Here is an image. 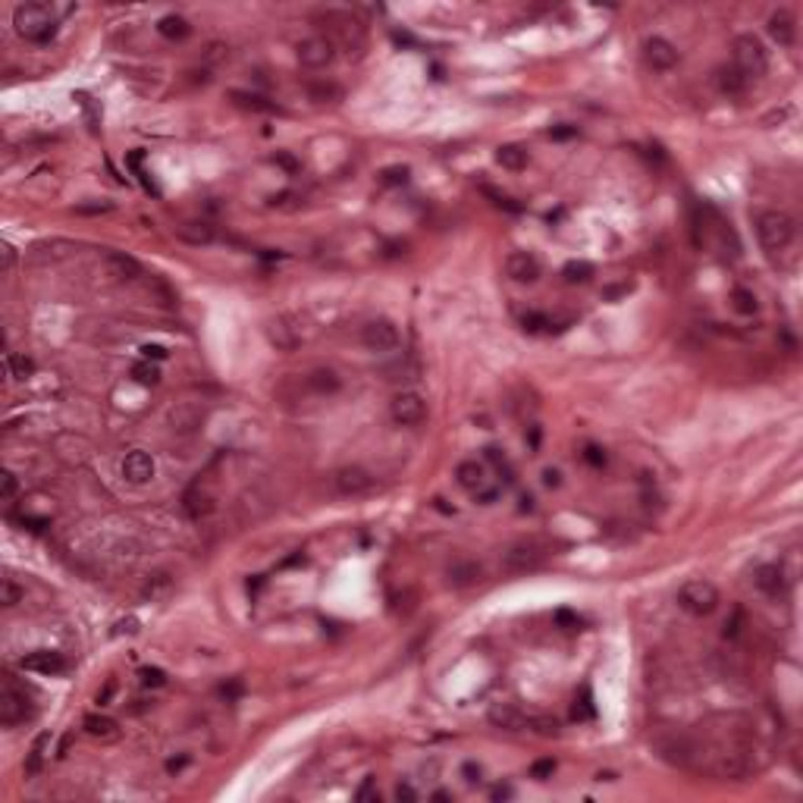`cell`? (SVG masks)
Here are the masks:
<instances>
[{
    "instance_id": "obj_29",
    "label": "cell",
    "mask_w": 803,
    "mask_h": 803,
    "mask_svg": "<svg viewBox=\"0 0 803 803\" xmlns=\"http://www.w3.org/2000/svg\"><path fill=\"white\" fill-rule=\"evenodd\" d=\"M728 301H731V311H734V314H740V317H753V314L759 311V301H757V295H753L750 289H744V286L731 289V295H728Z\"/></svg>"
},
{
    "instance_id": "obj_58",
    "label": "cell",
    "mask_w": 803,
    "mask_h": 803,
    "mask_svg": "<svg viewBox=\"0 0 803 803\" xmlns=\"http://www.w3.org/2000/svg\"><path fill=\"white\" fill-rule=\"evenodd\" d=\"M740 612H734V618L731 622H725V637H738V631H740Z\"/></svg>"
},
{
    "instance_id": "obj_63",
    "label": "cell",
    "mask_w": 803,
    "mask_h": 803,
    "mask_svg": "<svg viewBox=\"0 0 803 803\" xmlns=\"http://www.w3.org/2000/svg\"><path fill=\"white\" fill-rule=\"evenodd\" d=\"M182 766H185V757H182V759H170V762H167V769H170V772H179Z\"/></svg>"
},
{
    "instance_id": "obj_8",
    "label": "cell",
    "mask_w": 803,
    "mask_h": 803,
    "mask_svg": "<svg viewBox=\"0 0 803 803\" xmlns=\"http://www.w3.org/2000/svg\"><path fill=\"white\" fill-rule=\"evenodd\" d=\"M295 57H299V63L305 66V70H323V66L333 63L336 44L323 35H311V38L295 44Z\"/></svg>"
},
{
    "instance_id": "obj_42",
    "label": "cell",
    "mask_w": 803,
    "mask_h": 803,
    "mask_svg": "<svg viewBox=\"0 0 803 803\" xmlns=\"http://www.w3.org/2000/svg\"><path fill=\"white\" fill-rule=\"evenodd\" d=\"M16 492H19L16 474H10V471H6V474H4V487H0V499H4V502H10V499H16Z\"/></svg>"
},
{
    "instance_id": "obj_30",
    "label": "cell",
    "mask_w": 803,
    "mask_h": 803,
    "mask_svg": "<svg viewBox=\"0 0 803 803\" xmlns=\"http://www.w3.org/2000/svg\"><path fill=\"white\" fill-rule=\"evenodd\" d=\"M483 458H487L490 468H496V474H502L505 483L515 481V468H511V462L505 458V452L499 449V446H487V449H483Z\"/></svg>"
},
{
    "instance_id": "obj_14",
    "label": "cell",
    "mask_w": 803,
    "mask_h": 803,
    "mask_svg": "<svg viewBox=\"0 0 803 803\" xmlns=\"http://www.w3.org/2000/svg\"><path fill=\"white\" fill-rule=\"evenodd\" d=\"M505 273L515 282H537L543 267H540V258L530 252H511L509 261H505Z\"/></svg>"
},
{
    "instance_id": "obj_31",
    "label": "cell",
    "mask_w": 803,
    "mask_h": 803,
    "mask_svg": "<svg viewBox=\"0 0 803 803\" xmlns=\"http://www.w3.org/2000/svg\"><path fill=\"white\" fill-rule=\"evenodd\" d=\"M85 731H89L91 738L110 740V738H117V722L107 719V715H85Z\"/></svg>"
},
{
    "instance_id": "obj_45",
    "label": "cell",
    "mask_w": 803,
    "mask_h": 803,
    "mask_svg": "<svg viewBox=\"0 0 803 803\" xmlns=\"http://www.w3.org/2000/svg\"><path fill=\"white\" fill-rule=\"evenodd\" d=\"M483 192H487L490 198H492V204H496V207H502V211H511V214H518V211H521V204H515V201H511V198H505V195L492 192V188H483Z\"/></svg>"
},
{
    "instance_id": "obj_17",
    "label": "cell",
    "mask_w": 803,
    "mask_h": 803,
    "mask_svg": "<svg viewBox=\"0 0 803 803\" xmlns=\"http://www.w3.org/2000/svg\"><path fill=\"white\" fill-rule=\"evenodd\" d=\"M455 481H458V487L462 490H468L471 496L474 492H481V490H487L490 487V477H487V468H483L477 458H468V462H462L455 468Z\"/></svg>"
},
{
    "instance_id": "obj_11",
    "label": "cell",
    "mask_w": 803,
    "mask_h": 803,
    "mask_svg": "<svg viewBox=\"0 0 803 803\" xmlns=\"http://www.w3.org/2000/svg\"><path fill=\"white\" fill-rule=\"evenodd\" d=\"M640 53H644V63L656 72H669L678 66V47L672 41H665V38H659V35L646 38V41L640 44Z\"/></svg>"
},
{
    "instance_id": "obj_39",
    "label": "cell",
    "mask_w": 803,
    "mask_h": 803,
    "mask_svg": "<svg viewBox=\"0 0 803 803\" xmlns=\"http://www.w3.org/2000/svg\"><path fill=\"white\" fill-rule=\"evenodd\" d=\"M528 731H537V734H543V738H556V734H559V722L556 719H543V715H530Z\"/></svg>"
},
{
    "instance_id": "obj_59",
    "label": "cell",
    "mask_w": 803,
    "mask_h": 803,
    "mask_svg": "<svg viewBox=\"0 0 803 803\" xmlns=\"http://www.w3.org/2000/svg\"><path fill=\"white\" fill-rule=\"evenodd\" d=\"M405 179H408V170H405V167H402V170H386L389 185H399V182H405Z\"/></svg>"
},
{
    "instance_id": "obj_48",
    "label": "cell",
    "mask_w": 803,
    "mask_h": 803,
    "mask_svg": "<svg viewBox=\"0 0 803 803\" xmlns=\"http://www.w3.org/2000/svg\"><path fill=\"white\" fill-rule=\"evenodd\" d=\"M543 327H549V317H543V314H528V317H524V329H528V333H540Z\"/></svg>"
},
{
    "instance_id": "obj_49",
    "label": "cell",
    "mask_w": 803,
    "mask_h": 803,
    "mask_svg": "<svg viewBox=\"0 0 803 803\" xmlns=\"http://www.w3.org/2000/svg\"><path fill=\"white\" fill-rule=\"evenodd\" d=\"M355 797H358V800H374V803L380 800V791H377V788H374V778H367V781H364V785H361V788H358V791H355Z\"/></svg>"
},
{
    "instance_id": "obj_19",
    "label": "cell",
    "mask_w": 803,
    "mask_h": 803,
    "mask_svg": "<svg viewBox=\"0 0 803 803\" xmlns=\"http://www.w3.org/2000/svg\"><path fill=\"white\" fill-rule=\"evenodd\" d=\"M490 722L496 728H502V731H528L530 715H524L518 706H511V703H496L490 710Z\"/></svg>"
},
{
    "instance_id": "obj_36",
    "label": "cell",
    "mask_w": 803,
    "mask_h": 803,
    "mask_svg": "<svg viewBox=\"0 0 803 803\" xmlns=\"http://www.w3.org/2000/svg\"><path fill=\"white\" fill-rule=\"evenodd\" d=\"M6 370H10V377H16V380H29L32 370H35V364H32L29 358L6 355Z\"/></svg>"
},
{
    "instance_id": "obj_32",
    "label": "cell",
    "mask_w": 803,
    "mask_h": 803,
    "mask_svg": "<svg viewBox=\"0 0 803 803\" xmlns=\"http://www.w3.org/2000/svg\"><path fill=\"white\" fill-rule=\"evenodd\" d=\"M170 424L176 433H188V430H195L201 424V414L198 411H188V408H173L170 411Z\"/></svg>"
},
{
    "instance_id": "obj_56",
    "label": "cell",
    "mask_w": 803,
    "mask_h": 803,
    "mask_svg": "<svg viewBox=\"0 0 803 803\" xmlns=\"http://www.w3.org/2000/svg\"><path fill=\"white\" fill-rule=\"evenodd\" d=\"M167 584H170V577H167V575H157V580H154V584H148V587H145V596H151V599H154V596H157L160 587H167Z\"/></svg>"
},
{
    "instance_id": "obj_5",
    "label": "cell",
    "mask_w": 803,
    "mask_h": 803,
    "mask_svg": "<svg viewBox=\"0 0 803 803\" xmlns=\"http://www.w3.org/2000/svg\"><path fill=\"white\" fill-rule=\"evenodd\" d=\"M678 606L687 615L703 618L710 612H715V606H719V590H715V584H710V580H687L678 590Z\"/></svg>"
},
{
    "instance_id": "obj_53",
    "label": "cell",
    "mask_w": 803,
    "mask_h": 803,
    "mask_svg": "<svg viewBox=\"0 0 803 803\" xmlns=\"http://www.w3.org/2000/svg\"><path fill=\"white\" fill-rule=\"evenodd\" d=\"M113 691H117V681L110 678V681H107V684H104V691H98V697H94V703H98V706H107V703H110V697H113Z\"/></svg>"
},
{
    "instance_id": "obj_20",
    "label": "cell",
    "mask_w": 803,
    "mask_h": 803,
    "mask_svg": "<svg viewBox=\"0 0 803 803\" xmlns=\"http://www.w3.org/2000/svg\"><path fill=\"white\" fill-rule=\"evenodd\" d=\"M22 665L25 672H35V674H63L66 672V662H63V656L60 653H51V650H38V653H29V656L22 659Z\"/></svg>"
},
{
    "instance_id": "obj_13",
    "label": "cell",
    "mask_w": 803,
    "mask_h": 803,
    "mask_svg": "<svg viewBox=\"0 0 803 803\" xmlns=\"http://www.w3.org/2000/svg\"><path fill=\"white\" fill-rule=\"evenodd\" d=\"M753 587H757L759 593H766V596H772V599H778V596H785V590H788V577H785V568L781 565H759L757 571H753Z\"/></svg>"
},
{
    "instance_id": "obj_50",
    "label": "cell",
    "mask_w": 803,
    "mask_h": 803,
    "mask_svg": "<svg viewBox=\"0 0 803 803\" xmlns=\"http://www.w3.org/2000/svg\"><path fill=\"white\" fill-rule=\"evenodd\" d=\"M110 211H113L110 201H104V204L98 201V204H79L76 207V214H82V217H89V214H110Z\"/></svg>"
},
{
    "instance_id": "obj_54",
    "label": "cell",
    "mask_w": 803,
    "mask_h": 803,
    "mask_svg": "<svg viewBox=\"0 0 803 803\" xmlns=\"http://www.w3.org/2000/svg\"><path fill=\"white\" fill-rule=\"evenodd\" d=\"M543 487L559 490V487H562V474H559L556 468H546V471H543Z\"/></svg>"
},
{
    "instance_id": "obj_2",
    "label": "cell",
    "mask_w": 803,
    "mask_h": 803,
    "mask_svg": "<svg viewBox=\"0 0 803 803\" xmlns=\"http://www.w3.org/2000/svg\"><path fill=\"white\" fill-rule=\"evenodd\" d=\"M757 235H759V245L769 254H775L791 245L794 235H797V226H794V220L785 211H762L757 217Z\"/></svg>"
},
{
    "instance_id": "obj_28",
    "label": "cell",
    "mask_w": 803,
    "mask_h": 803,
    "mask_svg": "<svg viewBox=\"0 0 803 803\" xmlns=\"http://www.w3.org/2000/svg\"><path fill=\"white\" fill-rule=\"evenodd\" d=\"M47 744H51V734H38V738H35V744H32L29 757H25V762H22V772H25V778H35V775L41 772Z\"/></svg>"
},
{
    "instance_id": "obj_22",
    "label": "cell",
    "mask_w": 803,
    "mask_h": 803,
    "mask_svg": "<svg viewBox=\"0 0 803 803\" xmlns=\"http://www.w3.org/2000/svg\"><path fill=\"white\" fill-rule=\"evenodd\" d=\"M715 85H719V91L725 94V98H744L747 89H750V82H747L734 66H722V70L715 72Z\"/></svg>"
},
{
    "instance_id": "obj_18",
    "label": "cell",
    "mask_w": 803,
    "mask_h": 803,
    "mask_svg": "<svg viewBox=\"0 0 803 803\" xmlns=\"http://www.w3.org/2000/svg\"><path fill=\"white\" fill-rule=\"evenodd\" d=\"M483 575V568L474 562V559H455V562L446 568V584L452 590H464V587L477 584Z\"/></svg>"
},
{
    "instance_id": "obj_3",
    "label": "cell",
    "mask_w": 803,
    "mask_h": 803,
    "mask_svg": "<svg viewBox=\"0 0 803 803\" xmlns=\"http://www.w3.org/2000/svg\"><path fill=\"white\" fill-rule=\"evenodd\" d=\"M731 53H734L731 66L747 79V82L762 79L769 72V53H766V47H762L759 38L738 35V38H734V44H731Z\"/></svg>"
},
{
    "instance_id": "obj_1",
    "label": "cell",
    "mask_w": 803,
    "mask_h": 803,
    "mask_svg": "<svg viewBox=\"0 0 803 803\" xmlns=\"http://www.w3.org/2000/svg\"><path fill=\"white\" fill-rule=\"evenodd\" d=\"M13 25H16L19 38L35 44H47L57 35V19H53L47 4H19L13 13Z\"/></svg>"
},
{
    "instance_id": "obj_6",
    "label": "cell",
    "mask_w": 803,
    "mask_h": 803,
    "mask_svg": "<svg viewBox=\"0 0 803 803\" xmlns=\"http://www.w3.org/2000/svg\"><path fill=\"white\" fill-rule=\"evenodd\" d=\"M320 22L329 25V32H333V38H329V41H333V44L339 41L348 53H352V51H361V47H364V25L358 22L352 13L329 10V13H323V16H320Z\"/></svg>"
},
{
    "instance_id": "obj_7",
    "label": "cell",
    "mask_w": 803,
    "mask_h": 803,
    "mask_svg": "<svg viewBox=\"0 0 803 803\" xmlns=\"http://www.w3.org/2000/svg\"><path fill=\"white\" fill-rule=\"evenodd\" d=\"M402 342L399 329H396L393 320H386V317H377V320H367L361 327V346L367 348V352L374 355H389L396 352Z\"/></svg>"
},
{
    "instance_id": "obj_43",
    "label": "cell",
    "mask_w": 803,
    "mask_h": 803,
    "mask_svg": "<svg viewBox=\"0 0 803 803\" xmlns=\"http://www.w3.org/2000/svg\"><path fill=\"white\" fill-rule=\"evenodd\" d=\"M552 772H556V759H537L534 769H530V775H534L537 781H546Z\"/></svg>"
},
{
    "instance_id": "obj_33",
    "label": "cell",
    "mask_w": 803,
    "mask_h": 803,
    "mask_svg": "<svg viewBox=\"0 0 803 803\" xmlns=\"http://www.w3.org/2000/svg\"><path fill=\"white\" fill-rule=\"evenodd\" d=\"M562 276H565V282H571V286H575V282L584 286V282L593 280V264H587V261H568L562 270Z\"/></svg>"
},
{
    "instance_id": "obj_52",
    "label": "cell",
    "mask_w": 803,
    "mask_h": 803,
    "mask_svg": "<svg viewBox=\"0 0 803 803\" xmlns=\"http://www.w3.org/2000/svg\"><path fill=\"white\" fill-rule=\"evenodd\" d=\"M273 164L286 167V170H289V173H299V167H301V164H299V160H295V157H289V154H286V151L273 154Z\"/></svg>"
},
{
    "instance_id": "obj_37",
    "label": "cell",
    "mask_w": 803,
    "mask_h": 803,
    "mask_svg": "<svg viewBox=\"0 0 803 803\" xmlns=\"http://www.w3.org/2000/svg\"><path fill=\"white\" fill-rule=\"evenodd\" d=\"M22 599H25V590H22V587H16V584H13L10 577H6L4 584H0V603H4L6 609H13V606H16V603H22Z\"/></svg>"
},
{
    "instance_id": "obj_27",
    "label": "cell",
    "mask_w": 803,
    "mask_h": 803,
    "mask_svg": "<svg viewBox=\"0 0 803 803\" xmlns=\"http://www.w3.org/2000/svg\"><path fill=\"white\" fill-rule=\"evenodd\" d=\"M157 32L167 38V41H185V38L192 35V25H188L182 16H176V13H170V16H164L157 22Z\"/></svg>"
},
{
    "instance_id": "obj_34",
    "label": "cell",
    "mask_w": 803,
    "mask_h": 803,
    "mask_svg": "<svg viewBox=\"0 0 803 803\" xmlns=\"http://www.w3.org/2000/svg\"><path fill=\"white\" fill-rule=\"evenodd\" d=\"M267 333H270V339L276 342V348H295V342H299V336L292 333V327H286L282 320H280V323H276V320L270 323Z\"/></svg>"
},
{
    "instance_id": "obj_47",
    "label": "cell",
    "mask_w": 803,
    "mask_h": 803,
    "mask_svg": "<svg viewBox=\"0 0 803 803\" xmlns=\"http://www.w3.org/2000/svg\"><path fill=\"white\" fill-rule=\"evenodd\" d=\"M556 625H559V627H568V631H571V627H580V618H577L571 609H559V612H556Z\"/></svg>"
},
{
    "instance_id": "obj_62",
    "label": "cell",
    "mask_w": 803,
    "mask_h": 803,
    "mask_svg": "<svg viewBox=\"0 0 803 803\" xmlns=\"http://www.w3.org/2000/svg\"><path fill=\"white\" fill-rule=\"evenodd\" d=\"M430 800H436V803H449L452 800V791H433V797Z\"/></svg>"
},
{
    "instance_id": "obj_35",
    "label": "cell",
    "mask_w": 803,
    "mask_h": 803,
    "mask_svg": "<svg viewBox=\"0 0 803 803\" xmlns=\"http://www.w3.org/2000/svg\"><path fill=\"white\" fill-rule=\"evenodd\" d=\"M233 100H235L239 107H245V110H261V113H270V110H273V104H270L267 98H261V94L233 91Z\"/></svg>"
},
{
    "instance_id": "obj_24",
    "label": "cell",
    "mask_w": 803,
    "mask_h": 803,
    "mask_svg": "<svg viewBox=\"0 0 803 803\" xmlns=\"http://www.w3.org/2000/svg\"><path fill=\"white\" fill-rule=\"evenodd\" d=\"M107 270H110V276H117V280H138L141 276V264L135 258H129V254L123 252H107Z\"/></svg>"
},
{
    "instance_id": "obj_23",
    "label": "cell",
    "mask_w": 803,
    "mask_h": 803,
    "mask_svg": "<svg viewBox=\"0 0 803 803\" xmlns=\"http://www.w3.org/2000/svg\"><path fill=\"white\" fill-rule=\"evenodd\" d=\"M528 160H530V154H528V148H524V145H499L496 148V164L502 167V170H509V173L528 170Z\"/></svg>"
},
{
    "instance_id": "obj_15",
    "label": "cell",
    "mask_w": 803,
    "mask_h": 803,
    "mask_svg": "<svg viewBox=\"0 0 803 803\" xmlns=\"http://www.w3.org/2000/svg\"><path fill=\"white\" fill-rule=\"evenodd\" d=\"M154 471H157L154 455H148L145 449H132L129 455L123 458V477L129 483H148L154 477Z\"/></svg>"
},
{
    "instance_id": "obj_21",
    "label": "cell",
    "mask_w": 803,
    "mask_h": 803,
    "mask_svg": "<svg viewBox=\"0 0 803 803\" xmlns=\"http://www.w3.org/2000/svg\"><path fill=\"white\" fill-rule=\"evenodd\" d=\"M305 389L314 396H336L342 389V377L333 367H317L305 377Z\"/></svg>"
},
{
    "instance_id": "obj_9",
    "label": "cell",
    "mask_w": 803,
    "mask_h": 803,
    "mask_svg": "<svg viewBox=\"0 0 803 803\" xmlns=\"http://www.w3.org/2000/svg\"><path fill=\"white\" fill-rule=\"evenodd\" d=\"M25 719H29V697H25V691H19V687L13 684V678L6 674L4 691H0V722H4L6 728H13Z\"/></svg>"
},
{
    "instance_id": "obj_41",
    "label": "cell",
    "mask_w": 803,
    "mask_h": 803,
    "mask_svg": "<svg viewBox=\"0 0 803 803\" xmlns=\"http://www.w3.org/2000/svg\"><path fill=\"white\" fill-rule=\"evenodd\" d=\"M141 684H145V687H164L167 684V672L164 669H141Z\"/></svg>"
},
{
    "instance_id": "obj_60",
    "label": "cell",
    "mask_w": 803,
    "mask_h": 803,
    "mask_svg": "<svg viewBox=\"0 0 803 803\" xmlns=\"http://www.w3.org/2000/svg\"><path fill=\"white\" fill-rule=\"evenodd\" d=\"M552 138H571V135H577V129H568V126H559V129H549Z\"/></svg>"
},
{
    "instance_id": "obj_40",
    "label": "cell",
    "mask_w": 803,
    "mask_h": 803,
    "mask_svg": "<svg viewBox=\"0 0 803 803\" xmlns=\"http://www.w3.org/2000/svg\"><path fill=\"white\" fill-rule=\"evenodd\" d=\"M339 98H342V91L336 85H314L311 89V100H317V104H333Z\"/></svg>"
},
{
    "instance_id": "obj_57",
    "label": "cell",
    "mask_w": 803,
    "mask_h": 803,
    "mask_svg": "<svg viewBox=\"0 0 803 803\" xmlns=\"http://www.w3.org/2000/svg\"><path fill=\"white\" fill-rule=\"evenodd\" d=\"M141 355H145V358H157V361H164V358H167V348H164V346H141Z\"/></svg>"
},
{
    "instance_id": "obj_25",
    "label": "cell",
    "mask_w": 803,
    "mask_h": 803,
    "mask_svg": "<svg viewBox=\"0 0 803 803\" xmlns=\"http://www.w3.org/2000/svg\"><path fill=\"white\" fill-rule=\"evenodd\" d=\"M182 509H185L188 518L201 521V518H207L214 511V499H211V492H204L201 487H192L185 496H182Z\"/></svg>"
},
{
    "instance_id": "obj_26",
    "label": "cell",
    "mask_w": 803,
    "mask_h": 803,
    "mask_svg": "<svg viewBox=\"0 0 803 803\" xmlns=\"http://www.w3.org/2000/svg\"><path fill=\"white\" fill-rule=\"evenodd\" d=\"M176 239L188 242V245H211V242H214V229L207 223H201V220H188V223L176 226Z\"/></svg>"
},
{
    "instance_id": "obj_51",
    "label": "cell",
    "mask_w": 803,
    "mask_h": 803,
    "mask_svg": "<svg viewBox=\"0 0 803 803\" xmlns=\"http://www.w3.org/2000/svg\"><path fill=\"white\" fill-rule=\"evenodd\" d=\"M396 800H402V803H414V800H417V791L408 785V781H402V785H396Z\"/></svg>"
},
{
    "instance_id": "obj_10",
    "label": "cell",
    "mask_w": 803,
    "mask_h": 803,
    "mask_svg": "<svg viewBox=\"0 0 803 803\" xmlns=\"http://www.w3.org/2000/svg\"><path fill=\"white\" fill-rule=\"evenodd\" d=\"M389 414H393V421L399 424V427H417V424L427 417V402H424V396L405 389V393H399L393 399V405H389Z\"/></svg>"
},
{
    "instance_id": "obj_55",
    "label": "cell",
    "mask_w": 803,
    "mask_h": 803,
    "mask_svg": "<svg viewBox=\"0 0 803 803\" xmlns=\"http://www.w3.org/2000/svg\"><path fill=\"white\" fill-rule=\"evenodd\" d=\"M474 499L481 505H490V502H496L499 499V487H487V490H481V492H474Z\"/></svg>"
},
{
    "instance_id": "obj_4",
    "label": "cell",
    "mask_w": 803,
    "mask_h": 803,
    "mask_svg": "<svg viewBox=\"0 0 803 803\" xmlns=\"http://www.w3.org/2000/svg\"><path fill=\"white\" fill-rule=\"evenodd\" d=\"M549 559V549L537 540H518L502 552V568L511 575H528V571L543 568V562Z\"/></svg>"
},
{
    "instance_id": "obj_38",
    "label": "cell",
    "mask_w": 803,
    "mask_h": 803,
    "mask_svg": "<svg viewBox=\"0 0 803 803\" xmlns=\"http://www.w3.org/2000/svg\"><path fill=\"white\" fill-rule=\"evenodd\" d=\"M132 377L141 383V386H154V383H160V370L154 367V364H148V361H145V364H135V367H132Z\"/></svg>"
},
{
    "instance_id": "obj_44",
    "label": "cell",
    "mask_w": 803,
    "mask_h": 803,
    "mask_svg": "<svg viewBox=\"0 0 803 803\" xmlns=\"http://www.w3.org/2000/svg\"><path fill=\"white\" fill-rule=\"evenodd\" d=\"M584 462L593 464V468H606V449L599 446H587L584 449Z\"/></svg>"
},
{
    "instance_id": "obj_61",
    "label": "cell",
    "mask_w": 803,
    "mask_h": 803,
    "mask_svg": "<svg viewBox=\"0 0 803 803\" xmlns=\"http://www.w3.org/2000/svg\"><path fill=\"white\" fill-rule=\"evenodd\" d=\"M490 797H492V800H509V797H511V788H502V785H499V788H492V794H490Z\"/></svg>"
},
{
    "instance_id": "obj_46",
    "label": "cell",
    "mask_w": 803,
    "mask_h": 803,
    "mask_svg": "<svg viewBox=\"0 0 803 803\" xmlns=\"http://www.w3.org/2000/svg\"><path fill=\"white\" fill-rule=\"evenodd\" d=\"M462 775H464V781H468V785H481L483 769L477 766V762H464V766H462Z\"/></svg>"
},
{
    "instance_id": "obj_16",
    "label": "cell",
    "mask_w": 803,
    "mask_h": 803,
    "mask_svg": "<svg viewBox=\"0 0 803 803\" xmlns=\"http://www.w3.org/2000/svg\"><path fill=\"white\" fill-rule=\"evenodd\" d=\"M766 29H769V38H772L778 47H791L794 41H797V19H794L788 10L772 13L769 22H766Z\"/></svg>"
},
{
    "instance_id": "obj_12",
    "label": "cell",
    "mask_w": 803,
    "mask_h": 803,
    "mask_svg": "<svg viewBox=\"0 0 803 803\" xmlns=\"http://www.w3.org/2000/svg\"><path fill=\"white\" fill-rule=\"evenodd\" d=\"M336 490L342 492V496H364V492L374 490V477H370V471L358 468V464H348V468H339L333 477Z\"/></svg>"
}]
</instances>
